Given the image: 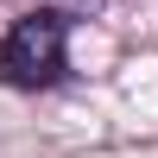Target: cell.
Segmentation results:
<instances>
[{"instance_id":"6da1fadb","label":"cell","mask_w":158,"mask_h":158,"mask_svg":"<svg viewBox=\"0 0 158 158\" xmlns=\"http://www.w3.org/2000/svg\"><path fill=\"white\" fill-rule=\"evenodd\" d=\"M63 44H70V19L63 13H25L13 32L0 38V82L13 89H44L63 76Z\"/></svg>"}]
</instances>
